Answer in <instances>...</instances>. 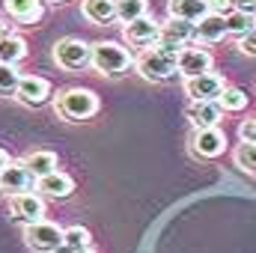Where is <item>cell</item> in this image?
<instances>
[{"label": "cell", "instance_id": "29", "mask_svg": "<svg viewBox=\"0 0 256 253\" xmlns=\"http://www.w3.org/2000/svg\"><path fill=\"white\" fill-rule=\"evenodd\" d=\"M238 48L244 51V54H256V27L250 33H244L242 39H238Z\"/></svg>", "mask_w": 256, "mask_h": 253}, {"label": "cell", "instance_id": "27", "mask_svg": "<svg viewBox=\"0 0 256 253\" xmlns=\"http://www.w3.org/2000/svg\"><path fill=\"white\" fill-rule=\"evenodd\" d=\"M236 164H238L244 173L256 176V143H242V146L236 149Z\"/></svg>", "mask_w": 256, "mask_h": 253}, {"label": "cell", "instance_id": "28", "mask_svg": "<svg viewBox=\"0 0 256 253\" xmlns=\"http://www.w3.org/2000/svg\"><path fill=\"white\" fill-rule=\"evenodd\" d=\"M238 134H242V143H256V120H244Z\"/></svg>", "mask_w": 256, "mask_h": 253}, {"label": "cell", "instance_id": "15", "mask_svg": "<svg viewBox=\"0 0 256 253\" xmlns=\"http://www.w3.org/2000/svg\"><path fill=\"white\" fill-rule=\"evenodd\" d=\"M188 120H191L194 131H200V128H220L224 110H220L218 102H191L188 104Z\"/></svg>", "mask_w": 256, "mask_h": 253}, {"label": "cell", "instance_id": "17", "mask_svg": "<svg viewBox=\"0 0 256 253\" xmlns=\"http://www.w3.org/2000/svg\"><path fill=\"white\" fill-rule=\"evenodd\" d=\"M226 36V21H224V15L220 12H208L206 18H200L196 24H194V39H196V45L202 42V45H214V42H220Z\"/></svg>", "mask_w": 256, "mask_h": 253}, {"label": "cell", "instance_id": "6", "mask_svg": "<svg viewBox=\"0 0 256 253\" xmlns=\"http://www.w3.org/2000/svg\"><path fill=\"white\" fill-rule=\"evenodd\" d=\"M212 66H214L212 51H208V48H200V45H194V48L185 45V48L176 54V72H179L185 80H191V78H200V74L212 72Z\"/></svg>", "mask_w": 256, "mask_h": 253}, {"label": "cell", "instance_id": "36", "mask_svg": "<svg viewBox=\"0 0 256 253\" xmlns=\"http://www.w3.org/2000/svg\"><path fill=\"white\" fill-rule=\"evenodd\" d=\"M0 194H3V190H0Z\"/></svg>", "mask_w": 256, "mask_h": 253}, {"label": "cell", "instance_id": "34", "mask_svg": "<svg viewBox=\"0 0 256 253\" xmlns=\"http://www.w3.org/2000/svg\"><path fill=\"white\" fill-rule=\"evenodd\" d=\"M254 27H256V12H254Z\"/></svg>", "mask_w": 256, "mask_h": 253}, {"label": "cell", "instance_id": "22", "mask_svg": "<svg viewBox=\"0 0 256 253\" xmlns=\"http://www.w3.org/2000/svg\"><path fill=\"white\" fill-rule=\"evenodd\" d=\"M248 92L242 90V86H224V92H220V98H218V104H220V110L224 114H242L244 108H248Z\"/></svg>", "mask_w": 256, "mask_h": 253}, {"label": "cell", "instance_id": "4", "mask_svg": "<svg viewBox=\"0 0 256 253\" xmlns=\"http://www.w3.org/2000/svg\"><path fill=\"white\" fill-rule=\"evenodd\" d=\"M54 60L66 72H84L86 66H92V45H86L84 39L66 36L54 45Z\"/></svg>", "mask_w": 256, "mask_h": 253}, {"label": "cell", "instance_id": "13", "mask_svg": "<svg viewBox=\"0 0 256 253\" xmlns=\"http://www.w3.org/2000/svg\"><path fill=\"white\" fill-rule=\"evenodd\" d=\"M27 188H33V176L24 167V161H9V167L0 170V190L15 196V194H24Z\"/></svg>", "mask_w": 256, "mask_h": 253}, {"label": "cell", "instance_id": "16", "mask_svg": "<svg viewBox=\"0 0 256 253\" xmlns=\"http://www.w3.org/2000/svg\"><path fill=\"white\" fill-rule=\"evenodd\" d=\"M3 12L18 24H39L45 18L42 0H3Z\"/></svg>", "mask_w": 256, "mask_h": 253}, {"label": "cell", "instance_id": "18", "mask_svg": "<svg viewBox=\"0 0 256 253\" xmlns=\"http://www.w3.org/2000/svg\"><path fill=\"white\" fill-rule=\"evenodd\" d=\"M208 12H212L208 0H170L167 3V15L170 18H179V21H188V24H196Z\"/></svg>", "mask_w": 256, "mask_h": 253}, {"label": "cell", "instance_id": "11", "mask_svg": "<svg viewBox=\"0 0 256 253\" xmlns=\"http://www.w3.org/2000/svg\"><path fill=\"white\" fill-rule=\"evenodd\" d=\"M122 33H126L128 45H134V48H155L158 45V36H161V21H155V18H137V21H131L122 27Z\"/></svg>", "mask_w": 256, "mask_h": 253}, {"label": "cell", "instance_id": "10", "mask_svg": "<svg viewBox=\"0 0 256 253\" xmlns=\"http://www.w3.org/2000/svg\"><path fill=\"white\" fill-rule=\"evenodd\" d=\"M224 86H226V80H224L218 72H206V74H200V78L185 80V96H188L191 102H218L220 92H224Z\"/></svg>", "mask_w": 256, "mask_h": 253}, {"label": "cell", "instance_id": "12", "mask_svg": "<svg viewBox=\"0 0 256 253\" xmlns=\"http://www.w3.org/2000/svg\"><path fill=\"white\" fill-rule=\"evenodd\" d=\"M15 98L24 104V108H42L48 98H51V84L39 74H24L21 84H18V92Z\"/></svg>", "mask_w": 256, "mask_h": 253}, {"label": "cell", "instance_id": "21", "mask_svg": "<svg viewBox=\"0 0 256 253\" xmlns=\"http://www.w3.org/2000/svg\"><path fill=\"white\" fill-rule=\"evenodd\" d=\"M24 57H27V42H24L18 33H12V36L0 39V63L18 66Z\"/></svg>", "mask_w": 256, "mask_h": 253}, {"label": "cell", "instance_id": "26", "mask_svg": "<svg viewBox=\"0 0 256 253\" xmlns=\"http://www.w3.org/2000/svg\"><path fill=\"white\" fill-rule=\"evenodd\" d=\"M90 230L86 226H68V230H63V248H68V250H86L90 248Z\"/></svg>", "mask_w": 256, "mask_h": 253}, {"label": "cell", "instance_id": "2", "mask_svg": "<svg viewBox=\"0 0 256 253\" xmlns=\"http://www.w3.org/2000/svg\"><path fill=\"white\" fill-rule=\"evenodd\" d=\"M131 63H134L131 51L126 45H120V42H96L92 45V68L108 74V78L122 74Z\"/></svg>", "mask_w": 256, "mask_h": 253}, {"label": "cell", "instance_id": "33", "mask_svg": "<svg viewBox=\"0 0 256 253\" xmlns=\"http://www.w3.org/2000/svg\"><path fill=\"white\" fill-rule=\"evenodd\" d=\"M9 161H12V158H9V152L0 146V170H3V167H9Z\"/></svg>", "mask_w": 256, "mask_h": 253}, {"label": "cell", "instance_id": "7", "mask_svg": "<svg viewBox=\"0 0 256 253\" xmlns=\"http://www.w3.org/2000/svg\"><path fill=\"white\" fill-rule=\"evenodd\" d=\"M191 152L202 161H214L226 152V134L220 128H200L191 134Z\"/></svg>", "mask_w": 256, "mask_h": 253}, {"label": "cell", "instance_id": "14", "mask_svg": "<svg viewBox=\"0 0 256 253\" xmlns=\"http://www.w3.org/2000/svg\"><path fill=\"white\" fill-rule=\"evenodd\" d=\"M72 190H74V179L63 170H54V173L36 179V194H42L48 200H66V196H72Z\"/></svg>", "mask_w": 256, "mask_h": 253}, {"label": "cell", "instance_id": "31", "mask_svg": "<svg viewBox=\"0 0 256 253\" xmlns=\"http://www.w3.org/2000/svg\"><path fill=\"white\" fill-rule=\"evenodd\" d=\"M232 9H238V12H244V15H250V18H254L256 0H236V6H232Z\"/></svg>", "mask_w": 256, "mask_h": 253}, {"label": "cell", "instance_id": "23", "mask_svg": "<svg viewBox=\"0 0 256 253\" xmlns=\"http://www.w3.org/2000/svg\"><path fill=\"white\" fill-rule=\"evenodd\" d=\"M146 15H149V0H116V18L122 24H131Z\"/></svg>", "mask_w": 256, "mask_h": 253}, {"label": "cell", "instance_id": "35", "mask_svg": "<svg viewBox=\"0 0 256 253\" xmlns=\"http://www.w3.org/2000/svg\"><path fill=\"white\" fill-rule=\"evenodd\" d=\"M51 3H63V0H51Z\"/></svg>", "mask_w": 256, "mask_h": 253}, {"label": "cell", "instance_id": "3", "mask_svg": "<svg viewBox=\"0 0 256 253\" xmlns=\"http://www.w3.org/2000/svg\"><path fill=\"white\" fill-rule=\"evenodd\" d=\"M137 72L146 78V80H152V84H164V80H170V78H176L179 72H176V54H167V51H161L158 45L155 48H146L140 57H137Z\"/></svg>", "mask_w": 256, "mask_h": 253}, {"label": "cell", "instance_id": "32", "mask_svg": "<svg viewBox=\"0 0 256 253\" xmlns=\"http://www.w3.org/2000/svg\"><path fill=\"white\" fill-rule=\"evenodd\" d=\"M6 36H12V24H9V18L0 15V39H6Z\"/></svg>", "mask_w": 256, "mask_h": 253}, {"label": "cell", "instance_id": "1", "mask_svg": "<svg viewBox=\"0 0 256 253\" xmlns=\"http://www.w3.org/2000/svg\"><path fill=\"white\" fill-rule=\"evenodd\" d=\"M96 110H98V96L92 90L72 86V90H63L57 96V114L63 120H68V122L90 120V116H96Z\"/></svg>", "mask_w": 256, "mask_h": 253}, {"label": "cell", "instance_id": "20", "mask_svg": "<svg viewBox=\"0 0 256 253\" xmlns=\"http://www.w3.org/2000/svg\"><path fill=\"white\" fill-rule=\"evenodd\" d=\"M24 167L30 170L33 179H42V176H48V173L57 170V155L48 152V149H36V152H30L24 158Z\"/></svg>", "mask_w": 256, "mask_h": 253}, {"label": "cell", "instance_id": "8", "mask_svg": "<svg viewBox=\"0 0 256 253\" xmlns=\"http://www.w3.org/2000/svg\"><path fill=\"white\" fill-rule=\"evenodd\" d=\"M9 208H12V218L24 220L27 226L45 220V196L36 190H24V194L9 196Z\"/></svg>", "mask_w": 256, "mask_h": 253}, {"label": "cell", "instance_id": "19", "mask_svg": "<svg viewBox=\"0 0 256 253\" xmlns=\"http://www.w3.org/2000/svg\"><path fill=\"white\" fill-rule=\"evenodd\" d=\"M84 18L102 27L116 21V0H84Z\"/></svg>", "mask_w": 256, "mask_h": 253}, {"label": "cell", "instance_id": "30", "mask_svg": "<svg viewBox=\"0 0 256 253\" xmlns=\"http://www.w3.org/2000/svg\"><path fill=\"white\" fill-rule=\"evenodd\" d=\"M208 6H212V12H220V15H226V12H232L236 0H208Z\"/></svg>", "mask_w": 256, "mask_h": 253}, {"label": "cell", "instance_id": "24", "mask_svg": "<svg viewBox=\"0 0 256 253\" xmlns=\"http://www.w3.org/2000/svg\"><path fill=\"white\" fill-rule=\"evenodd\" d=\"M224 21H226V36H236V39H242L244 33H250V30H254V18H250V15H244V12H238V9L226 12V15H224Z\"/></svg>", "mask_w": 256, "mask_h": 253}, {"label": "cell", "instance_id": "5", "mask_svg": "<svg viewBox=\"0 0 256 253\" xmlns=\"http://www.w3.org/2000/svg\"><path fill=\"white\" fill-rule=\"evenodd\" d=\"M24 238L27 244L36 253H54L63 248V230L51 220H39V224H30L24 230Z\"/></svg>", "mask_w": 256, "mask_h": 253}, {"label": "cell", "instance_id": "9", "mask_svg": "<svg viewBox=\"0 0 256 253\" xmlns=\"http://www.w3.org/2000/svg\"><path fill=\"white\" fill-rule=\"evenodd\" d=\"M194 39V24L179 21V18H167L161 24V36H158V48L167 54H179L188 42Z\"/></svg>", "mask_w": 256, "mask_h": 253}, {"label": "cell", "instance_id": "25", "mask_svg": "<svg viewBox=\"0 0 256 253\" xmlns=\"http://www.w3.org/2000/svg\"><path fill=\"white\" fill-rule=\"evenodd\" d=\"M21 78H24V74H21L15 66L0 63V96H3V98L15 96V92H18V84H21Z\"/></svg>", "mask_w": 256, "mask_h": 253}]
</instances>
